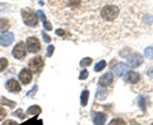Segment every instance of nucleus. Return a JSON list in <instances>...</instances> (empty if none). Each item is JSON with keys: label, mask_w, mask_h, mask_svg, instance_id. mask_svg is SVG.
I'll use <instances>...</instances> for the list:
<instances>
[{"label": "nucleus", "mask_w": 153, "mask_h": 125, "mask_svg": "<svg viewBox=\"0 0 153 125\" xmlns=\"http://www.w3.org/2000/svg\"><path fill=\"white\" fill-rule=\"evenodd\" d=\"M5 124H8V125H17V123L12 121V120H8V121H5Z\"/></svg>", "instance_id": "obj_36"}, {"label": "nucleus", "mask_w": 153, "mask_h": 125, "mask_svg": "<svg viewBox=\"0 0 153 125\" xmlns=\"http://www.w3.org/2000/svg\"><path fill=\"white\" fill-rule=\"evenodd\" d=\"M54 50H55V49H54V46H52V45H50L49 47H47V52H46V56H47V57H50V56H51L52 54H54Z\"/></svg>", "instance_id": "obj_24"}, {"label": "nucleus", "mask_w": 153, "mask_h": 125, "mask_svg": "<svg viewBox=\"0 0 153 125\" xmlns=\"http://www.w3.org/2000/svg\"><path fill=\"white\" fill-rule=\"evenodd\" d=\"M40 49H41V44L37 40V37H30L27 40V50L30 52L36 54V52L40 51Z\"/></svg>", "instance_id": "obj_3"}, {"label": "nucleus", "mask_w": 153, "mask_h": 125, "mask_svg": "<svg viewBox=\"0 0 153 125\" xmlns=\"http://www.w3.org/2000/svg\"><path fill=\"white\" fill-rule=\"evenodd\" d=\"M119 8L115 7V5H106L102 10H101V16L103 19H106V21H115V19L117 18L119 16Z\"/></svg>", "instance_id": "obj_1"}, {"label": "nucleus", "mask_w": 153, "mask_h": 125, "mask_svg": "<svg viewBox=\"0 0 153 125\" xmlns=\"http://www.w3.org/2000/svg\"><path fill=\"white\" fill-rule=\"evenodd\" d=\"M110 124H111V125H114V124H125V123H124L121 119H114V120H112V121L110 123Z\"/></svg>", "instance_id": "obj_29"}, {"label": "nucleus", "mask_w": 153, "mask_h": 125, "mask_svg": "<svg viewBox=\"0 0 153 125\" xmlns=\"http://www.w3.org/2000/svg\"><path fill=\"white\" fill-rule=\"evenodd\" d=\"M148 75H149V77H153V66H152L149 70H148Z\"/></svg>", "instance_id": "obj_37"}, {"label": "nucleus", "mask_w": 153, "mask_h": 125, "mask_svg": "<svg viewBox=\"0 0 153 125\" xmlns=\"http://www.w3.org/2000/svg\"><path fill=\"white\" fill-rule=\"evenodd\" d=\"M42 37H44V40H45V42H50L51 41V38H50V36H47L46 33H42Z\"/></svg>", "instance_id": "obj_31"}, {"label": "nucleus", "mask_w": 153, "mask_h": 125, "mask_svg": "<svg viewBox=\"0 0 153 125\" xmlns=\"http://www.w3.org/2000/svg\"><path fill=\"white\" fill-rule=\"evenodd\" d=\"M128 62H129V65H130L131 68H138L139 65H142L143 57H142L140 54H137V52H135V54H133L130 57H129Z\"/></svg>", "instance_id": "obj_8"}, {"label": "nucleus", "mask_w": 153, "mask_h": 125, "mask_svg": "<svg viewBox=\"0 0 153 125\" xmlns=\"http://www.w3.org/2000/svg\"><path fill=\"white\" fill-rule=\"evenodd\" d=\"M114 71L117 77H123L128 71V65L125 64V62H117L114 68Z\"/></svg>", "instance_id": "obj_11"}, {"label": "nucleus", "mask_w": 153, "mask_h": 125, "mask_svg": "<svg viewBox=\"0 0 153 125\" xmlns=\"http://www.w3.org/2000/svg\"><path fill=\"white\" fill-rule=\"evenodd\" d=\"M88 77V70H82V73L79 74V79H85Z\"/></svg>", "instance_id": "obj_27"}, {"label": "nucleus", "mask_w": 153, "mask_h": 125, "mask_svg": "<svg viewBox=\"0 0 153 125\" xmlns=\"http://www.w3.org/2000/svg\"><path fill=\"white\" fill-rule=\"evenodd\" d=\"M5 116H7V111H5V109L0 107V121L5 119Z\"/></svg>", "instance_id": "obj_25"}, {"label": "nucleus", "mask_w": 153, "mask_h": 125, "mask_svg": "<svg viewBox=\"0 0 153 125\" xmlns=\"http://www.w3.org/2000/svg\"><path fill=\"white\" fill-rule=\"evenodd\" d=\"M36 91H37V86H35V87L32 88V91H31V92H28V93H27V96H32L33 93L36 92Z\"/></svg>", "instance_id": "obj_33"}, {"label": "nucleus", "mask_w": 153, "mask_h": 125, "mask_svg": "<svg viewBox=\"0 0 153 125\" xmlns=\"http://www.w3.org/2000/svg\"><path fill=\"white\" fill-rule=\"evenodd\" d=\"M14 40V35L12 32H3L0 35V45L1 46H9Z\"/></svg>", "instance_id": "obj_6"}, {"label": "nucleus", "mask_w": 153, "mask_h": 125, "mask_svg": "<svg viewBox=\"0 0 153 125\" xmlns=\"http://www.w3.org/2000/svg\"><path fill=\"white\" fill-rule=\"evenodd\" d=\"M13 114H14V115H17V116H18V118H21V119L25 118V115H23V112H22V110H17V111H14Z\"/></svg>", "instance_id": "obj_28"}, {"label": "nucleus", "mask_w": 153, "mask_h": 125, "mask_svg": "<svg viewBox=\"0 0 153 125\" xmlns=\"http://www.w3.org/2000/svg\"><path fill=\"white\" fill-rule=\"evenodd\" d=\"M44 27L46 28V30H49V31H50L51 28H52V27H51V25H50V23L47 22V21H46V22H44Z\"/></svg>", "instance_id": "obj_32"}, {"label": "nucleus", "mask_w": 153, "mask_h": 125, "mask_svg": "<svg viewBox=\"0 0 153 125\" xmlns=\"http://www.w3.org/2000/svg\"><path fill=\"white\" fill-rule=\"evenodd\" d=\"M8 28H9V22L7 19L0 18V32H5Z\"/></svg>", "instance_id": "obj_17"}, {"label": "nucleus", "mask_w": 153, "mask_h": 125, "mask_svg": "<svg viewBox=\"0 0 153 125\" xmlns=\"http://www.w3.org/2000/svg\"><path fill=\"white\" fill-rule=\"evenodd\" d=\"M105 121H106V115L105 114H96L93 116V123L97 124V125H102L105 124Z\"/></svg>", "instance_id": "obj_13"}, {"label": "nucleus", "mask_w": 153, "mask_h": 125, "mask_svg": "<svg viewBox=\"0 0 153 125\" xmlns=\"http://www.w3.org/2000/svg\"><path fill=\"white\" fill-rule=\"evenodd\" d=\"M144 55L148 59H153V47H147L144 51Z\"/></svg>", "instance_id": "obj_21"}, {"label": "nucleus", "mask_w": 153, "mask_h": 125, "mask_svg": "<svg viewBox=\"0 0 153 125\" xmlns=\"http://www.w3.org/2000/svg\"><path fill=\"white\" fill-rule=\"evenodd\" d=\"M7 66H8V60L5 57H1V59H0V71H3Z\"/></svg>", "instance_id": "obj_19"}, {"label": "nucleus", "mask_w": 153, "mask_h": 125, "mask_svg": "<svg viewBox=\"0 0 153 125\" xmlns=\"http://www.w3.org/2000/svg\"><path fill=\"white\" fill-rule=\"evenodd\" d=\"M33 124L42 125V121H41V120H36V118H35V119H31V120H28V121H25V125H33Z\"/></svg>", "instance_id": "obj_22"}, {"label": "nucleus", "mask_w": 153, "mask_h": 125, "mask_svg": "<svg viewBox=\"0 0 153 125\" xmlns=\"http://www.w3.org/2000/svg\"><path fill=\"white\" fill-rule=\"evenodd\" d=\"M88 97H89V92L87 89H84L82 92V96H80V103H82V106H85V105H87Z\"/></svg>", "instance_id": "obj_14"}, {"label": "nucleus", "mask_w": 153, "mask_h": 125, "mask_svg": "<svg viewBox=\"0 0 153 125\" xmlns=\"http://www.w3.org/2000/svg\"><path fill=\"white\" fill-rule=\"evenodd\" d=\"M112 80H114V75L111 71H108V73H105L101 78L98 79V84H100V87H107V86L112 83Z\"/></svg>", "instance_id": "obj_7"}, {"label": "nucleus", "mask_w": 153, "mask_h": 125, "mask_svg": "<svg viewBox=\"0 0 153 125\" xmlns=\"http://www.w3.org/2000/svg\"><path fill=\"white\" fill-rule=\"evenodd\" d=\"M96 97H97L98 100H105L107 97V91L106 89H102V88H100V89H97V93H96Z\"/></svg>", "instance_id": "obj_16"}, {"label": "nucleus", "mask_w": 153, "mask_h": 125, "mask_svg": "<svg viewBox=\"0 0 153 125\" xmlns=\"http://www.w3.org/2000/svg\"><path fill=\"white\" fill-rule=\"evenodd\" d=\"M13 56L16 59H23L26 56V44L25 42H19L16 45V47L13 49Z\"/></svg>", "instance_id": "obj_5"}, {"label": "nucleus", "mask_w": 153, "mask_h": 125, "mask_svg": "<svg viewBox=\"0 0 153 125\" xmlns=\"http://www.w3.org/2000/svg\"><path fill=\"white\" fill-rule=\"evenodd\" d=\"M91 62H92V59L91 57H84V59L80 61V66H83V68H85V66L91 65Z\"/></svg>", "instance_id": "obj_20"}, {"label": "nucleus", "mask_w": 153, "mask_h": 125, "mask_svg": "<svg viewBox=\"0 0 153 125\" xmlns=\"http://www.w3.org/2000/svg\"><path fill=\"white\" fill-rule=\"evenodd\" d=\"M7 88H8V91H10L13 93L21 92V84H19L16 79H9L7 82Z\"/></svg>", "instance_id": "obj_10"}, {"label": "nucleus", "mask_w": 153, "mask_h": 125, "mask_svg": "<svg viewBox=\"0 0 153 125\" xmlns=\"http://www.w3.org/2000/svg\"><path fill=\"white\" fill-rule=\"evenodd\" d=\"M139 80H140V75L138 74L137 71H129V73H128L126 82H129V83H131V84H135Z\"/></svg>", "instance_id": "obj_12"}, {"label": "nucleus", "mask_w": 153, "mask_h": 125, "mask_svg": "<svg viewBox=\"0 0 153 125\" xmlns=\"http://www.w3.org/2000/svg\"><path fill=\"white\" fill-rule=\"evenodd\" d=\"M56 33H57L59 36H64V35H65V32H64L63 30H57V31H56Z\"/></svg>", "instance_id": "obj_34"}, {"label": "nucleus", "mask_w": 153, "mask_h": 125, "mask_svg": "<svg viewBox=\"0 0 153 125\" xmlns=\"http://www.w3.org/2000/svg\"><path fill=\"white\" fill-rule=\"evenodd\" d=\"M28 115H40L41 114V107L40 106H31L27 110Z\"/></svg>", "instance_id": "obj_15"}, {"label": "nucleus", "mask_w": 153, "mask_h": 125, "mask_svg": "<svg viewBox=\"0 0 153 125\" xmlns=\"http://www.w3.org/2000/svg\"><path fill=\"white\" fill-rule=\"evenodd\" d=\"M80 3V0H68V5L69 7H76V5H78V4Z\"/></svg>", "instance_id": "obj_23"}, {"label": "nucleus", "mask_w": 153, "mask_h": 125, "mask_svg": "<svg viewBox=\"0 0 153 125\" xmlns=\"http://www.w3.org/2000/svg\"><path fill=\"white\" fill-rule=\"evenodd\" d=\"M19 80H21L23 84H30L32 80V71L30 69H23L21 73H19Z\"/></svg>", "instance_id": "obj_9"}, {"label": "nucleus", "mask_w": 153, "mask_h": 125, "mask_svg": "<svg viewBox=\"0 0 153 125\" xmlns=\"http://www.w3.org/2000/svg\"><path fill=\"white\" fill-rule=\"evenodd\" d=\"M105 66H106V61L105 60H101V61H98L97 64H96V66H94V70L96 71H101Z\"/></svg>", "instance_id": "obj_18"}, {"label": "nucleus", "mask_w": 153, "mask_h": 125, "mask_svg": "<svg viewBox=\"0 0 153 125\" xmlns=\"http://www.w3.org/2000/svg\"><path fill=\"white\" fill-rule=\"evenodd\" d=\"M30 68H31V70L35 71V73H40L42 68H44V60H42V57L36 56V57H33V59H31Z\"/></svg>", "instance_id": "obj_4"}, {"label": "nucleus", "mask_w": 153, "mask_h": 125, "mask_svg": "<svg viewBox=\"0 0 153 125\" xmlns=\"http://www.w3.org/2000/svg\"><path fill=\"white\" fill-rule=\"evenodd\" d=\"M22 18H23V22H25L26 26L36 27L38 25L37 16L32 10H30V9H23L22 10Z\"/></svg>", "instance_id": "obj_2"}, {"label": "nucleus", "mask_w": 153, "mask_h": 125, "mask_svg": "<svg viewBox=\"0 0 153 125\" xmlns=\"http://www.w3.org/2000/svg\"><path fill=\"white\" fill-rule=\"evenodd\" d=\"M1 102H3V103H7V105H9V106H13V105H14L13 102H9V101H8V100H3V101H1Z\"/></svg>", "instance_id": "obj_35"}, {"label": "nucleus", "mask_w": 153, "mask_h": 125, "mask_svg": "<svg viewBox=\"0 0 153 125\" xmlns=\"http://www.w3.org/2000/svg\"><path fill=\"white\" fill-rule=\"evenodd\" d=\"M139 103H140L142 110H146V107H144V97H140L139 98Z\"/></svg>", "instance_id": "obj_30"}, {"label": "nucleus", "mask_w": 153, "mask_h": 125, "mask_svg": "<svg viewBox=\"0 0 153 125\" xmlns=\"http://www.w3.org/2000/svg\"><path fill=\"white\" fill-rule=\"evenodd\" d=\"M37 16L40 17V19H41L42 22H46V21H47L46 17H45V14H44V12H42V10H38V12H37Z\"/></svg>", "instance_id": "obj_26"}]
</instances>
